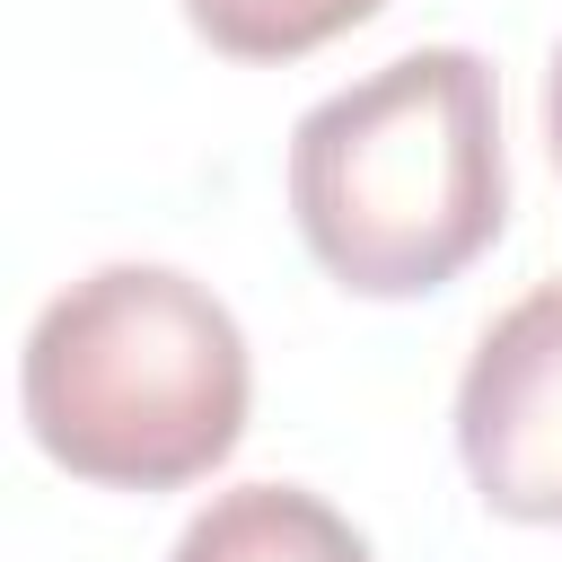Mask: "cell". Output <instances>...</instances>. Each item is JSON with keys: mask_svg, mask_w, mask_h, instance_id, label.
Returning <instances> with one entry per match:
<instances>
[{"mask_svg": "<svg viewBox=\"0 0 562 562\" xmlns=\"http://www.w3.org/2000/svg\"><path fill=\"white\" fill-rule=\"evenodd\" d=\"M255 360L228 299L176 263H97L18 351L26 439L97 492H184L237 457Z\"/></svg>", "mask_w": 562, "mask_h": 562, "instance_id": "obj_2", "label": "cell"}, {"mask_svg": "<svg viewBox=\"0 0 562 562\" xmlns=\"http://www.w3.org/2000/svg\"><path fill=\"white\" fill-rule=\"evenodd\" d=\"M167 562H378V553L307 483H228L184 518Z\"/></svg>", "mask_w": 562, "mask_h": 562, "instance_id": "obj_4", "label": "cell"}, {"mask_svg": "<svg viewBox=\"0 0 562 562\" xmlns=\"http://www.w3.org/2000/svg\"><path fill=\"white\" fill-rule=\"evenodd\" d=\"M544 149H553V176H562V44L544 61Z\"/></svg>", "mask_w": 562, "mask_h": 562, "instance_id": "obj_6", "label": "cell"}, {"mask_svg": "<svg viewBox=\"0 0 562 562\" xmlns=\"http://www.w3.org/2000/svg\"><path fill=\"white\" fill-rule=\"evenodd\" d=\"M386 0H184V26L228 61H299L351 26H369Z\"/></svg>", "mask_w": 562, "mask_h": 562, "instance_id": "obj_5", "label": "cell"}, {"mask_svg": "<svg viewBox=\"0 0 562 562\" xmlns=\"http://www.w3.org/2000/svg\"><path fill=\"white\" fill-rule=\"evenodd\" d=\"M457 457L492 518L562 527V281L509 299L465 351Z\"/></svg>", "mask_w": 562, "mask_h": 562, "instance_id": "obj_3", "label": "cell"}, {"mask_svg": "<svg viewBox=\"0 0 562 562\" xmlns=\"http://www.w3.org/2000/svg\"><path fill=\"white\" fill-rule=\"evenodd\" d=\"M290 220L351 299H430L509 220L501 79L465 44H413L316 97L290 132Z\"/></svg>", "mask_w": 562, "mask_h": 562, "instance_id": "obj_1", "label": "cell"}]
</instances>
